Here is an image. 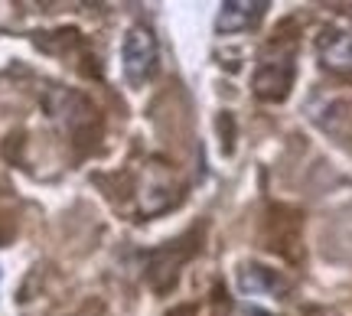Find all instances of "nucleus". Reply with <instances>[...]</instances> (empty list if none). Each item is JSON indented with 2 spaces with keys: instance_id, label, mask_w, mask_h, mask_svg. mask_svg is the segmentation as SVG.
<instances>
[{
  "instance_id": "obj_1",
  "label": "nucleus",
  "mask_w": 352,
  "mask_h": 316,
  "mask_svg": "<svg viewBox=\"0 0 352 316\" xmlns=\"http://www.w3.org/2000/svg\"><path fill=\"white\" fill-rule=\"evenodd\" d=\"M121 69L131 85H144L157 69V39L147 26H131L121 46Z\"/></svg>"
},
{
  "instance_id": "obj_2",
  "label": "nucleus",
  "mask_w": 352,
  "mask_h": 316,
  "mask_svg": "<svg viewBox=\"0 0 352 316\" xmlns=\"http://www.w3.org/2000/svg\"><path fill=\"white\" fill-rule=\"evenodd\" d=\"M294 82V63L287 56L284 59H261V69L254 72V91L267 98V102H277L284 98Z\"/></svg>"
},
{
  "instance_id": "obj_3",
  "label": "nucleus",
  "mask_w": 352,
  "mask_h": 316,
  "mask_svg": "<svg viewBox=\"0 0 352 316\" xmlns=\"http://www.w3.org/2000/svg\"><path fill=\"white\" fill-rule=\"evenodd\" d=\"M264 10H267V3H261V0H232V3H222L219 20H215V30H219V33L252 30L264 16Z\"/></svg>"
},
{
  "instance_id": "obj_4",
  "label": "nucleus",
  "mask_w": 352,
  "mask_h": 316,
  "mask_svg": "<svg viewBox=\"0 0 352 316\" xmlns=\"http://www.w3.org/2000/svg\"><path fill=\"white\" fill-rule=\"evenodd\" d=\"M239 291L248 293V297H261V293H284V280L277 278L274 271L258 264H245L239 271Z\"/></svg>"
},
{
  "instance_id": "obj_5",
  "label": "nucleus",
  "mask_w": 352,
  "mask_h": 316,
  "mask_svg": "<svg viewBox=\"0 0 352 316\" xmlns=\"http://www.w3.org/2000/svg\"><path fill=\"white\" fill-rule=\"evenodd\" d=\"M320 56L329 69H352V33H327V39L320 43Z\"/></svg>"
},
{
  "instance_id": "obj_6",
  "label": "nucleus",
  "mask_w": 352,
  "mask_h": 316,
  "mask_svg": "<svg viewBox=\"0 0 352 316\" xmlns=\"http://www.w3.org/2000/svg\"><path fill=\"white\" fill-rule=\"evenodd\" d=\"M245 316H274V313H264V310H258V306H248V310H245Z\"/></svg>"
}]
</instances>
